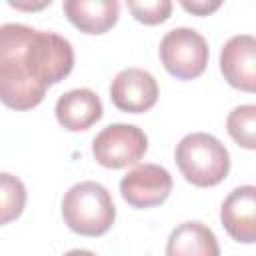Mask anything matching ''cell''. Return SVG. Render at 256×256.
I'll list each match as a JSON object with an SVG mask.
<instances>
[{"label":"cell","mask_w":256,"mask_h":256,"mask_svg":"<svg viewBox=\"0 0 256 256\" xmlns=\"http://www.w3.org/2000/svg\"><path fill=\"white\" fill-rule=\"evenodd\" d=\"M34 36V28L8 22L0 26V102L14 110H30L46 96V86L38 84L26 70L24 52Z\"/></svg>","instance_id":"obj_1"},{"label":"cell","mask_w":256,"mask_h":256,"mask_svg":"<svg viewBox=\"0 0 256 256\" xmlns=\"http://www.w3.org/2000/svg\"><path fill=\"white\" fill-rule=\"evenodd\" d=\"M174 156L182 176L200 188L220 184L230 170V154L226 146L206 132L186 134L176 144Z\"/></svg>","instance_id":"obj_2"},{"label":"cell","mask_w":256,"mask_h":256,"mask_svg":"<svg viewBox=\"0 0 256 256\" xmlns=\"http://www.w3.org/2000/svg\"><path fill=\"white\" fill-rule=\"evenodd\" d=\"M62 218L66 226L82 236H100L110 230L116 208L110 192L92 180L74 184L62 198Z\"/></svg>","instance_id":"obj_3"},{"label":"cell","mask_w":256,"mask_h":256,"mask_svg":"<svg viewBox=\"0 0 256 256\" xmlns=\"http://www.w3.org/2000/svg\"><path fill=\"white\" fill-rule=\"evenodd\" d=\"M24 64L28 74L42 86L56 84L64 80L74 68V50L72 44L56 34L34 30V36L24 52Z\"/></svg>","instance_id":"obj_4"},{"label":"cell","mask_w":256,"mask_h":256,"mask_svg":"<svg viewBox=\"0 0 256 256\" xmlns=\"http://www.w3.org/2000/svg\"><path fill=\"white\" fill-rule=\"evenodd\" d=\"M160 60L164 68L180 78L192 80L198 78L208 64V44L200 32L194 28H174L164 34L160 40Z\"/></svg>","instance_id":"obj_5"},{"label":"cell","mask_w":256,"mask_h":256,"mask_svg":"<svg viewBox=\"0 0 256 256\" xmlns=\"http://www.w3.org/2000/svg\"><path fill=\"white\" fill-rule=\"evenodd\" d=\"M148 148V138L134 124H110L92 140V154L104 168H124L136 164Z\"/></svg>","instance_id":"obj_6"},{"label":"cell","mask_w":256,"mask_h":256,"mask_svg":"<svg viewBox=\"0 0 256 256\" xmlns=\"http://www.w3.org/2000/svg\"><path fill=\"white\" fill-rule=\"evenodd\" d=\"M170 192L172 176L158 164H138L120 180V194L134 208L158 206Z\"/></svg>","instance_id":"obj_7"},{"label":"cell","mask_w":256,"mask_h":256,"mask_svg":"<svg viewBox=\"0 0 256 256\" xmlns=\"http://www.w3.org/2000/svg\"><path fill=\"white\" fill-rule=\"evenodd\" d=\"M110 100L122 112H146L158 100V84L148 70L124 68L110 84Z\"/></svg>","instance_id":"obj_8"},{"label":"cell","mask_w":256,"mask_h":256,"mask_svg":"<svg viewBox=\"0 0 256 256\" xmlns=\"http://www.w3.org/2000/svg\"><path fill=\"white\" fill-rule=\"evenodd\" d=\"M220 70L230 86L254 92L256 90V40L250 34L232 36L220 52Z\"/></svg>","instance_id":"obj_9"},{"label":"cell","mask_w":256,"mask_h":256,"mask_svg":"<svg viewBox=\"0 0 256 256\" xmlns=\"http://www.w3.org/2000/svg\"><path fill=\"white\" fill-rule=\"evenodd\" d=\"M220 218L234 240L252 244L256 240V188L252 184L234 188L222 202Z\"/></svg>","instance_id":"obj_10"},{"label":"cell","mask_w":256,"mask_h":256,"mask_svg":"<svg viewBox=\"0 0 256 256\" xmlns=\"http://www.w3.org/2000/svg\"><path fill=\"white\" fill-rule=\"evenodd\" d=\"M56 120L72 132L88 130L102 116V102L90 88H74L62 94L56 102Z\"/></svg>","instance_id":"obj_11"},{"label":"cell","mask_w":256,"mask_h":256,"mask_svg":"<svg viewBox=\"0 0 256 256\" xmlns=\"http://www.w3.org/2000/svg\"><path fill=\"white\" fill-rule=\"evenodd\" d=\"M64 14L78 30L86 34H104L116 24L120 4L116 0H66Z\"/></svg>","instance_id":"obj_12"},{"label":"cell","mask_w":256,"mask_h":256,"mask_svg":"<svg viewBox=\"0 0 256 256\" xmlns=\"http://www.w3.org/2000/svg\"><path fill=\"white\" fill-rule=\"evenodd\" d=\"M166 256H220V246L206 224L182 222L168 236Z\"/></svg>","instance_id":"obj_13"},{"label":"cell","mask_w":256,"mask_h":256,"mask_svg":"<svg viewBox=\"0 0 256 256\" xmlns=\"http://www.w3.org/2000/svg\"><path fill=\"white\" fill-rule=\"evenodd\" d=\"M26 206L24 182L8 172H0V226L16 220Z\"/></svg>","instance_id":"obj_14"},{"label":"cell","mask_w":256,"mask_h":256,"mask_svg":"<svg viewBox=\"0 0 256 256\" xmlns=\"http://www.w3.org/2000/svg\"><path fill=\"white\" fill-rule=\"evenodd\" d=\"M226 130L234 142L242 148L254 150L256 148V106L242 104L236 106L226 118Z\"/></svg>","instance_id":"obj_15"},{"label":"cell","mask_w":256,"mask_h":256,"mask_svg":"<svg viewBox=\"0 0 256 256\" xmlns=\"http://www.w3.org/2000/svg\"><path fill=\"white\" fill-rule=\"evenodd\" d=\"M126 6L132 16L144 24H160L168 20L172 12L170 0H126Z\"/></svg>","instance_id":"obj_16"},{"label":"cell","mask_w":256,"mask_h":256,"mask_svg":"<svg viewBox=\"0 0 256 256\" xmlns=\"http://www.w3.org/2000/svg\"><path fill=\"white\" fill-rule=\"evenodd\" d=\"M220 0H182L180 2V6L184 8V10H188V12H192V14H196V16H208L210 12H214V10H218L220 8Z\"/></svg>","instance_id":"obj_17"},{"label":"cell","mask_w":256,"mask_h":256,"mask_svg":"<svg viewBox=\"0 0 256 256\" xmlns=\"http://www.w3.org/2000/svg\"><path fill=\"white\" fill-rule=\"evenodd\" d=\"M48 4H50V0L40 2V4H20V2H10V6H14V8H22V10H38V8H44V6H48Z\"/></svg>","instance_id":"obj_18"},{"label":"cell","mask_w":256,"mask_h":256,"mask_svg":"<svg viewBox=\"0 0 256 256\" xmlns=\"http://www.w3.org/2000/svg\"><path fill=\"white\" fill-rule=\"evenodd\" d=\"M64 256H96L94 252H90V250H70V252H66Z\"/></svg>","instance_id":"obj_19"}]
</instances>
